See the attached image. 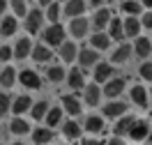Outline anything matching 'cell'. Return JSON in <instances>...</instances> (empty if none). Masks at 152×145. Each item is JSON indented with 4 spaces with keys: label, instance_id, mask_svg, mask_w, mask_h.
<instances>
[{
    "label": "cell",
    "instance_id": "277c9868",
    "mask_svg": "<svg viewBox=\"0 0 152 145\" xmlns=\"http://www.w3.org/2000/svg\"><path fill=\"white\" fill-rule=\"evenodd\" d=\"M97 62H99V53H97V48H81L78 51V65H81V69H90L95 67Z\"/></svg>",
    "mask_w": 152,
    "mask_h": 145
},
{
    "label": "cell",
    "instance_id": "6da1fadb",
    "mask_svg": "<svg viewBox=\"0 0 152 145\" xmlns=\"http://www.w3.org/2000/svg\"><path fill=\"white\" fill-rule=\"evenodd\" d=\"M65 28H62V26H60V23H51V26H48L46 30H44V44H46V46H60V44H62V42H65Z\"/></svg>",
    "mask_w": 152,
    "mask_h": 145
},
{
    "label": "cell",
    "instance_id": "b9f144b4",
    "mask_svg": "<svg viewBox=\"0 0 152 145\" xmlns=\"http://www.w3.org/2000/svg\"><path fill=\"white\" fill-rule=\"evenodd\" d=\"M106 145H127V141H124L122 136H113L111 141H106Z\"/></svg>",
    "mask_w": 152,
    "mask_h": 145
},
{
    "label": "cell",
    "instance_id": "9a60e30c",
    "mask_svg": "<svg viewBox=\"0 0 152 145\" xmlns=\"http://www.w3.org/2000/svg\"><path fill=\"white\" fill-rule=\"evenodd\" d=\"M67 83H69V87L72 90H86V76H83V69H72L69 74H67Z\"/></svg>",
    "mask_w": 152,
    "mask_h": 145
},
{
    "label": "cell",
    "instance_id": "ba28073f",
    "mask_svg": "<svg viewBox=\"0 0 152 145\" xmlns=\"http://www.w3.org/2000/svg\"><path fill=\"white\" fill-rule=\"evenodd\" d=\"M124 113H127V104H124V101H118V99H113L111 104L104 106V115L108 117V120H118V117H122Z\"/></svg>",
    "mask_w": 152,
    "mask_h": 145
},
{
    "label": "cell",
    "instance_id": "ab89813d",
    "mask_svg": "<svg viewBox=\"0 0 152 145\" xmlns=\"http://www.w3.org/2000/svg\"><path fill=\"white\" fill-rule=\"evenodd\" d=\"M12 55H14V48H10V46H0V62H7Z\"/></svg>",
    "mask_w": 152,
    "mask_h": 145
},
{
    "label": "cell",
    "instance_id": "f546056e",
    "mask_svg": "<svg viewBox=\"0 0 152 145\" xmlns=\"http://www.w3.org/2000/svg\"><path fill=\"white\" fill-rule=\"evenodd\" d=\"M10 131H12L14 136H26V134H30V125L23 120V117L16 115V117L10 122Z\"/></svg>",
    "mask_w": 152,
    "mask_h": 145
},
{
    "label": "cell",
    "instance_id": "60d3db41",
    "mask_svg": "<svg viewBox=\"0 0 152 145\" xmlns=\"http://www.w3.org/2000/svg\"><path fill=\"white\" fill-rule=\"evenodd\" d=\"M141 23H143V28H148V30H152V9H150V12H145V14H143V19H141Z\"/></svg>",
    "mask_w": 152,
    "mask_h": 145
},
{
    "label": "cell",
    "instance_id": "d6a6232c",
    "mask_svg": "<svg viewBox=\"0 0 152 145\" xmlns=\"http://www.w3.org/2000/svg\"><path fill=\"white\" fill-rule=\"evenodd\" d=\"M122 12L127 14V16H138L143 12V2H138V0H124L122 2Z\"/></svg>",
    "mask_w": 152,
    "mask_h": 145
},
{
    "label": "cell",
    "instance_id": "8fae6325",
    "mask_svg": "<svg viewBox=\"0 0 152 145\" xmlns=\"http://www.w3.org/2000/svg\"><path fill=\"white\" fill-rule=\"evenodd\" d=\"M134 122H136V117H134V115L118 117V120H115V125H113V134L115 136H127V134H129V129L134 127Z\"/></svg>",
    "mask_w": 152,
    "mask_h": 145
},
{
    "label": "cell",
    "instance_id": "bcb514c9",
    "mask_svg": "<svg viewBox=\"0 0 152 145\" xmlns=\"http://www.w3.org/2000/svg\"><path fill=\"white\" fill-rule=\"evenodd\" d=\"M145 145H152V129H150V134H148V138H145Z\"/></svg>",
    "mask_w": 152,
    "mask_h": 145
},
{
    "label": "cell",
    "instance_id": "d6986e66",
    "mask_svg": "<svg viewBox=\"0 0 152 145\" xmlns=\"http://www.w3.org/2000/svg\"><path fill=\"white\" fill-rule=\"evenodd\" d=\"M30 53H32V42H30L28 37H21L19 42H16V46H14V58L23 60V58H28Z\"/></svg>",
    "mask_w": 152,
    "mask_h": 145
},
{
    "label": "cell",
    "instance_id": "5b68a950",
    "mask_svg": "<svg viewBox=\"0 0 152 145\" xmlns=\"http://www.w3.org/2000/svg\"><path fill=\"white\" fill-rule=\"evenodd\" d=\"M124 87H127V81H124V78H108L104 83V90H102V92H104V97H111V99H113V97L122 95Z\"/></svg>",
    "mask_w": 152,
    "mask_h": 145
},
{
    "label": "cell",
    "instance_id": "ee69618b",
    "mask_svg": "<svg viewBox=\"0 0 152 145\" xmlns=\"http://www.w3.org/2000/svg\"><path fill=\"white\" fill-rule=\"evenodd\" d=\"M7 5H10V0H0V14H5V9H7Z\"/></svg>",
    "mask_w": 152,
    "mask_h": 145
},
{
    "label": "cell",
    "instance_id": "d590c367",
    "mask_svg": "<svg viewBox=\"0 0 152 145\" xmlns=\"http://www.w3.org/2000/svg\"><path fill=\"white\" fill-rule=\"evenodd\" d=\"M60 14H62V9H60V5L58 2H51L46 9V19L51 21V23H58V19H60Z\"/></svg>",
    "mask_w": 152,
    "mask_h": 145
},
{
    "label": "cell",
    "instance_id": "83f0119b",
    "mask_svg": "<svg viewBox=\"0 0 152 145\" xmlns=\"http://www.w3.org/2000/svg\"><path fill=\"white\" fill-rule=\"evenodd\" d=\"M86 131L88 134H102V131H104V117L102 115H88Z\"/></svg>",
    "mask_w": 152,
    "mask_h": 145
},
{
    "label": "cell",
    "instance_id": "7dc6e473",
    "mask_svg": "<svg viewBox=\"0 0 152 145\" xmlns=\"http://www.w3.org/2000/svg\"><path fill=\"white\" fill-rule=\"evenodd\" d=\"M90 5H104V0H88Z\"/></svg>",
    "mask_w": 152,
    "mask_h": 145
},
{
    "label": "cell",
    "instance_id": "1f68e13d",
    "mask_svg": "<svg viewBox=\"0 0 152 145\" xmlns=\"http://www.w3.org/2000/svg\"><path fill=\"white\" fill-rule=\"evenodd\" d=\"M16 69L14 67H5L2 71H0V85L2 87H12L14 83H16Z\"/></svg>",
    "mask_w": 152,
    "mask_h": 145
},
{
    "label": "cell",
    "instance_id": "52a82bcc",
    "mask_svg": "<svg viewBox=\"0 0 152 145\" xmlns=\"http://www.w3.org/2000/svg\"><path fill=\"white\" fill-rule=\"evenodd\" d=\"M19 81H21V85L30 87V90H39V87H42V78H39V74L32 71V69H23L19 74Z\"/></svg>",
    "mask_w": 152,
    "mask_h": 145
},
{
    "label": "cell",
    "instance_id": "c3c4849f",
    "mask_svg": "<svg viewBox=\"0 0 152 145\" xmlns=\"http://www.w3.org/2000/svg\"><path fill=\"white\" fill-rule=\"evenodd\" d=\"M51 2H53V0H39V5H46V7L51 5Z\"/></svg>",
    "mask_w": 152,
    "mask_h": 145
},
{
    "label": "cell",
    "instance_id": "30bf717a",
    "mask_svg": "<svg viewBox=\"0 0 152 145\" xmlns=\"http://www.w3.org/2000/svg\"><path fill=\"white\" fill-rule=\"evenodd\" d=\"M60 101H62V108H65L67 115H72V117L81 115V108H83V106H81V101H78L74 95H62Z\"/></svg>",
    "mask_w": 152,
    "mask_h": 145
},
{
    "label": "cell",
    "instance_id": "4316f807",
    "mask_svg": "<svg viewBox=\"0 0 152 145\" xmlns=\"http://www.w3.org/2000/svg\"><path fill=\"white\" fill-rule=\"evenodd\" d=\"M134 51H136L138 58H148L150 51H152V42L148 37H136V42H134Z\"/></svg>",
    "mask_w": 152,
    "mask_h": 145
},
{
    "label": "cell",
    "instance_id": "f1b7e54d",
    "mask_svg": "<svg viewBox=\"0 0 152 145\" xmlns=\"http://www.w3.org/2000/svg\"><path fill=\"white\" fill-rule=\"evenodd\" d=\"M62 115H65V108H60V106H53V108H48V113H46V127H58L60 122H62Z\"/></svg>",
    "mask_w": 152,
    "mask_h": 145
},
{
    "label": "cell",
    "instance_id": "7a4b0ae2",
    "mask_svg": "<svg viewBox=\"0 0 152 145\" xmlns=\"http://www.w3.org/2000/svg\"><path fill=\"white\" fill-rule=\"evenodd\" d=\"M90 26H92V21H88L86 16H76V19H72V23H69V35L74 39H81L88 35V30H90Z\"/></svg>",
    "mask_w": 152,
    "mask_h": 145
},
{
    "label": "cell",
    "instance_id": "ac0fdd59",
    "mask_svg": "<svg viewBox=\"0 0 152 145\" xmlns=\"http://www.w3.org/2000/svg\"><path fill=\"white\" fill-rule=\"evenodd\" d=\"M32 108V99H30L28 95H21V97H16L14 101H12V113L14 115H23L26 111H30Z\"/></svg>",
    "mask_w": 152,
    "mask_h": 145
},
{
    "label": "cell",
    "instance_id": "7bdbcfd3",
    "mask_svg": "<svg viewBox=\"0 0 152 145\" xmlns=\"http://www.w3.org/2000/svg\"><path fill=\"white\" fill-rule=\"evenodd\" d=\"M83 145H106V143H104V141H99V138H86Z\"/></svg>",
    "mask_w": 152,
    "mask_h": 145
},
{
    "label": "cell",
    "instance_id": "7402d4cb",
    "mask_svg": "<svg viewBox=\"0 0 152 145\" xmlns=\"http://www.w3.org/2000/svg\"><path fill=\"white\" fill-rule=\"evenodd\" d=\"M108 35H111V39H115V42H122L127 35H124V21L120 19H111V23H108Z\"/></svg>",
    "mask_w": 152,
    "mask_h": 145
},
{
    "label": "cell",
    "instance_id": "484cf974",
    "mask_svg": "<svg viewBox=\"0 0 152 145\" xmlns=\"http://www.w3.org/2000/svg\"><path fill=\"white\" fill-rule=\"evenodd\" d=\"M111 19H113V16H111V12L102 7V9L95 12V16H92V26H95V30H102V28H106V26L111 23Z\"/></svg>",
    "mask_w": 152,
    "mask_h": 145
},
{
    "label": "cell",
    "instance_id": "e575fe53",
    "mask_svg": "<svg viewBox=\"0 0 152 145\" xmlns=\"http://www.w3.org/2000/svg\"><path fill=\"white\" fill-rule=\"evenodd\" d=\"M46 76H48V81H51V83H60L67 74H65V69L60 67V65H53V67L46 69Z\"/></svg>",
    "mask_w": 152,
    "mask_h": 145
},
{
    "label": "cell",
    "instance_id": "5bb4252c",
    "mask_svg": "<svg viewBox=\"0 0 152 145\" xmlns=\"http://www.w3.org/2000/svg\"><path fill=\"white\" fill-rule=\"evenodd\" d=\"M88 9V0H69L65 5V14L69 19H76V16H83V12Z\"/></svg>",
    "mask_w": 152,
    "mask_h": 145
},
{
    "label": "cell",
    "instance_id": "cb8c5ba5",
    "mask_svg": "<svg viewBox=\"0 0 152 145\" xmlns=\"http://www.w3.org/2000/svg\"><path fill=\"white\" fill-rule=\"evenodd\" d=\"M19 28V23H16V16H2L0 19V35L2 37H12L14 32Z\"/></svg>",
    "mask_w": 152,
    "mask_h": 145
},
{
    "label": "cell",
    "instance_id": "603a6c76",
    "mask_svg": "<svg viewBox=\"0 0 152 145\" xmlns=\"http://www.w3.org/2000/svg\"><path fill=\"white\" fill-rule=\"evenodd\" d=\"M129 58H132V46H129V44H120V46L113 51V55H111L113 65H124Z\"/></svg>",
    "mask_w": 152,
    "mask_h": 145
},
{
    "label": "cell",
    "instance_id": "74e56055",
    "mask_svg": "<svg viewBox=\"0 0 152 145\" xmlns=\"http://www.w3.org/2000/svg\"><path fill=\"white\" fill-rule=\"evenodd\" d=\"M10 111H12V97H10V95H2V92H0V117L7 115Z\"/></svg>",
    "mask_w": 152,
    "mask_h": 145
},
{
    "label": "cell",
    "instance_id": "f907efd6",
    "mask_svg": "<svg viewBox=\"0 0 152 145\" xmlns=\"http://www.w3.org/2000/svg\"><path fill=\"white\" fill-rule=\"evenodd\" d=\"M150 99H152V90H150Z\"/></svg>",
    "mask_w": 152,
    "mask_h": 145
},
{
    "label": "cell",
    "instance_id": "681fc988",
    "mask_svg": "<svg viewBox=\"0 0 152 145\" xmlns=\"http://www.w3.org/2000/svg\"><path fill=\"white\" fill-rule=\"evenodd\" d=\"M14 145H26V143H21V141H16V143H14Z\"/></svg>",
    "mask_w": 152,
    "mask_h": 145
},
{
    "label": "cell",
    "instance_id": "2e32d148",
    "mask_svg": "<svg viewBox=\"0 0 152 145\" xmlns=\"http://www.w3.org/2000/svg\"><path fill=\"white\" fill-rule=\"evenodd\" d=\"M58 53H60V60H65V62H74L78 58V51H76L74 42H62L58 46Z\"/></svg>",
    "mask_w": 152,
    "mask_h": 145
},
{
    "label": "cell",
    "instance_id": "e0dca14e",
    "mask_svg": "<svg viewBox=\"0 0 152 145\" xmlns=\"http://www.w3.org/2000/svg\"><path fill=\"white\" fill-rule=\"evenodd\" d=\"M53 129L51 127H37L35 131H32V141H35V145H46L53 141Z\"/></svg>",
    "mask_w": 152,
    "mask_h": 145
},
{
    "label": "cell",
    "instance_id": "9c48e42d",
    "mask_svg": "<svg viewBox=\"0 0 152 145\" xmlns=\"http://www.w3.org/2000/svg\"><path fill=\"white\" fill-rule=\"evenodd\" d=\"M102 90H99V85L97 83H88L86 90H83V99H86V104L88 106H97L99 101H102Z\"/></svg>",
    "mask_w": 152,
    "mask_h": 145
},
{
    "label": "cell",
    "instance_id": "836d02e7",
    "mask_svg": "<svg viewBox=\"0 0 152 145\" xmlns=\"http://www.w3.org/2000/svg\"><path fill=\"white\" fill-rule=\"evenodd\" d=\"M48 101H37V104H32V108H30V115L35 117V120H44L48 113Z\"/></svg>",
    "mask_w": 152,
    "mask_h": 145
},
{
    "label": "cell",
    "instance_id": "4dcf8cb0",
    "mask_svg": "<svg viewBox=\"0 0 152 145\" xmlns=\"http://www.w3.org/2000/svg\"><path fill=\"white\" fill-rule=\"evenodd\" d=\"M141 28H143V23L136 19V16H127V19H124V35H127V37H138Z\"/></svg>",
    "mask_w": 152,
    "mask_h": 145
},
{
    "label": "cell",
    "instance_id": "7c38bea8",
    "mask_svg": "<svg viewBox=\"0 0 152 145\" xmlns=\"http://www.w3.org/2000/svg\"><path fill=\"white\" fill-rule=\"evenodd\" d=\"M132 101L138 108H148L150 106V95H148V90L143 85H134L132 87Z\"/></svg>",
    "mask_w": 152,
    "mask_h": 145
},
{
    "label": "cell",
    "instance_id": "8992f818",
    "mask_svg": "<svg viewBox=\"0 0 152 145\" xmlns=\"http://www.w3.org/2000/svg\"><path fill=\"white\" fill-rule=\"evenodd\" d=\"M148 134H150V125H148L145 120H136L127 136H129L132 141H136V143H141V141H145V138H148Z\"/></svg>",
    "mask_w": 152,
    "mask_h": 145
},
{
    "label": "cell",
    "instance_id": "3957f363",
    "mask_svg": "<svg viewBox=\"0 0 152 145\" xmlns=\"http://www.w3.org/2000/svg\"><path fill=\"white\" fill-rule=\"evenodd\" d=\"M42 21H44V14H42V9H28V14H26V30H28L30 35H37L39 28H42Z\"/></svg>",
    "mask_w": 152,
    "mask_h": 145
},
{
    "label": "cell",
    "instance_id": "f6af8a7d",
    "mask_svg": "<svg viewBox=\"0 0 152 145\" xmlns=\"http://www.w3.org/2000/svg\"><path fill=\"white\" fill-rule=\"evenodd\" d=\"M143 7H148V9H152V0H141Z\"/></svg>",
    "mask_w": 152,
    "mask_h": 145
},
{
    "label": "cell",
    "instance_id": "ffe728a7",
    "mask_svg": "<svg viewBox=\"0 0 152 145\" xmlns=\"http://www.w3.org/2000/svg\"><path fill=\"white\" fill-rule=\"evenodd\" d=\"M32 60L35 62H48V60L53 58V51H51V46H46V44H37V46H32Z\"/></svg>",
    "mask_w": 152,
    "mask_h": 145
},
{
    "label": "cell",
    "instance_id": "816d5d0a",
    "mask_svg": "<svg viewBox=\"0 0 152 145\" xmlns=\"http://www.w3.org/2000/svg\"><path fill=\"white\" fill-rule=\"evenodd\" d=\"M0 145H5V143H0Z\"/></svg>",
    "mask_w": 152,
    "mask_h": 145
},
{
    "label": "cell",
    "instance_id": "8d00e7d4",
    "mask_svg": "<svg viewBox=\"0 0 152 145\" xmlns=\"http://www.w3.org/2000/svg\"><path fill=\"white\" fill-rule=\"evenodd\" d=\"M10 7L14 9L16 16H26V14H28V5H26V0H10Z\"/></svg>",
    "mask_w": 152,
    "mask_h": 145
},
{
    "label": "cell",
    "instance_id": "d4e9b609",
    "mask_svg": "<svg viewBox=\"0 0 152 145\" xmlns=\"http://www.w3.org/2000/svg\"><path fill=\"white\" fill-rule=\"evenodd\" d=\"M108 44H111V35H106V32H102V30H97L95 35L90 37V46L97 48V51H104V48H108Z\"/></svg>",
    "mask_w": 152,
    "mask_h": 145
},
{
    "label": "cell",
    "instance_id": "f35d334b",
    "mask_svg": "<svg viewBox=\"0 0 152 145\" xmlns=\"http://www.w3.org/2000/svg\"><path fill=\"white\" fill-rule=\"evenodd\" d=\"M138 74H141V78H145V81H152V62H143L141 69H138Z\"/></svg>",
    "mask_w": 152,
    "mask_h": 145
},
{
    "label": "cell",
    "instance_id": "4fadbf2b",
    "mask_svg": "<svg viewBox=\"0 0 152 145\" xmlns=\"http://www.w3.org/2000/svg\"><path fill=\"white\" fill-rule=\"evenodd\" d=\"M113 78V65L111 62H97L95 65V83H106Z\"/></svg>",
    "mask_w": 152,
    "mask_h": 145
},
{
    "label": "cell",
    "instance_id": "44dd1931",
    "mask_svg": "<svg viewBox=\"0 0 152 145\" xmlns=\"http://www.w3.org/2000/svg\"><path fill=\"white\" fill-rule=\"evenodd\" d=\"M62 136H65L67 141H81V127H78V122L76 120H69V122H65L62 125Z\"/></svg>",
    "mask_w": 152,
    "mask_h": 145
}]
</instances>
